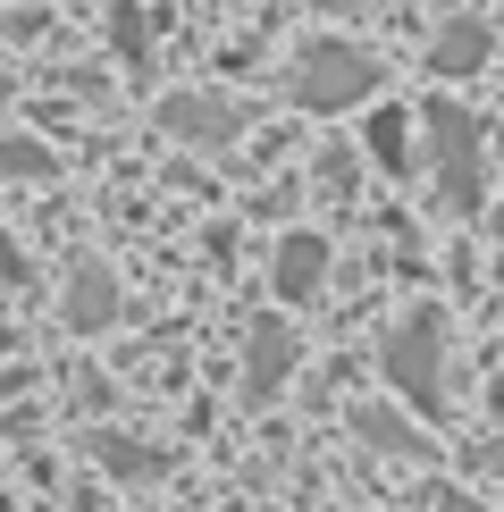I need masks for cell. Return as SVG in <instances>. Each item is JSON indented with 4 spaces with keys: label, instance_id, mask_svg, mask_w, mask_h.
<instances>
[{
    "label": "cell",
    "instance_id": "obj_7",
    "mask_svg": "<svg viewBox=\"0 0 504 512\" xmlns=\"http://www.w3.org/2000/svg\"><path fill=\"white\" fill-rule=\"evenodd\" d=\"M429 68L437 76H471V68H488V26L479 17H446L429 42Z\"/></svg>",
    "mask_w": 504,
    "mask_h": 512
},
{
    "label": "cell",
    "instance_id": "obj_5",
    "mask_svg": "<svg viewBox=\"0 0 504 512\" xmlns=\"http://www.w3.org/2000/svg\"><path fill=\"white\" fill-rule=\"evenodd\" d=\"M286 370H294V328L269 311V319H252V336H244V395H252V403L278 395Z\"/></svg>",
    "mask_w": 504,
    "mask_h": 512
},
{
    "label": "cell",
    "instance_id": "obj_3",
    "mask_svg": "<svg viewBox=\"0 0 504 512\" xmlns=\"http://www.w3.org/2000/svg\"><path fill=\"white\" fill-rule=\"evenodd\" d=\"M370 84H378V59L353 51V42H303V59H294L303 110H353V101H370Z\"/></svg>",
    "mask_w": 504,
    "mask_h": 512
},
{
    "label": "cell",
    "instance_id": "obj_8",
    "mask_svg": "<svg viewBox=\"0 0 504 512\" xmlns=\"http://www.w3.org/2000/svg\"><path fill=\"white\" fill-rule=\"evenodd\" d=\"M320 277H328V244L311 236V227H303V236H286V244H278V294H286V303H303V294L320 286Z\"/></svg>",
    "mask_w": 504,
    "mask_h": 512
},
{
    "label": "cell",
    "instance_id": "obj_17",
    "mask_svg": "<svg viewBox=\"0 0 504 512\" xmlns=\"http://www.w3.org/2000/svg\"><path fill=\"white\" fill-rule=\"evenodd\" d=\"M320 9H336V17H345V9H362V0H320Z\"/></svg>",
    "mask_w": 504,
    "mask_h": 512
},
{
    "label": "cell",
    "instance_id": "obj_6",
    "mask_svg": "<svg viewBox=\"0 0 504 512\" xmlns=\"http://www.w3.org/2000/svg\"><path fill=\"white\" fill-rule=\"evenodd\" d=\"M59 303H68V328H76V336H101V328L118 319V277H110V261H76V277H68Z\"/></svg>",
    "mask_w": 504,
    "mask_h": 512
},
{
    "label": "cell",
    "instance_id": "obj_11",
    "mask_svg": "<svg viewBox=\"0 0 504 512\" xmlns=\"http://www.w3.org/2000/svg\"><path fill=\"white\" fill-rule=\"evenodd\" d=\"M101 462H110L118 479H160V471H168L160 454H135V437H101Z\"/></svg>",
    "mask_w": 504,
    "mask_h": 512
},
{
    "label": "cell",
    "instance_id": "obj_18",
    "mask_svg": "<svg viewBox=\"0 0 504 512\" xmlns=\"http://www.w3.org/2000/svg\"><path fill=\"white\" fill-rule=\"evenodd\" d=\"M496 412H504V370H496Z\"/></svg>",
    "mask_w": 504,
    "mask_h": 512
},
{
    "label": "cell",
    "instance_id": "obj_16",
    "mask_svg": "<svg viewBox=\"0 0 504 512\" xmlns=\"http://www.w3.org/2000/svg\"><path fill=\"white\" fill-rule=\"evenodd\" d=\"M479 462H488V471H496V479H504V437H496V445H488V454H479Z\"/></svg>",
    "mask_w": 504,
    "mask_h": 512
},
{
    "label": "cell",
    "instance_id": "obj_12",
    "mask_svg": "<svg viewBox=\"0 0 504 512\" xmlns=\"http://www.w3.org/2000/svg\"><path fill=\"white\" fill-rule=\"evenodd\" d=\"M0 168H9V177H26V185H42V177H51V152H42L34 135H9V143H0Z\"/></svg>",
    "mask_w": 504,
    "mask_h": 512
},
{
    "label": "cell",
    "instance_id": "obj_10",
    "mask_svg": "<svg viewBox=\"0 0 504 512\" xmlns=\"http://www.w3.org/2000/svg\"><path fill=\"white\" fill-rule=\"evenodd\" d=\"M370 160L395 168V177L412 168V118H404V110H378V118H370Z\"/></svg>",
    "mask_w": 504,
    "mask_h": 512
},
{
    "label": "cell",
    "instance_id": "obj_13",
    "mask_svg": "<svg viewBox=\"0 0 504 512\" xmlns=\"http://www.w3.org/2000/svg\"><path fill=\"white\" fill-rule=\"evenodd\" d=\"M110 34H118V51L135 59L143 51V9H110Z\"/></svg>",
    "mask_w": 504,
    "mask_h": 512
},
{
    "label": "cell",
    "instance_id": "obj_1",
    "mask_svg": "<svg viewBox=\"0 0 504 512\" xmlns=\"http://www.w3.org/2000/svg\"><path fill=\"white\" fill-rule=\"evenodd\" d=\"M429 168H437V202L446 210H479L488 177H479V118L454 101H429Z\"/></svg>",
    "mask_w": 504,
    "mask_h": 512
},
{
    "label": "cell",
    "instance_id": "obj_4",
    "mask_svg": "<svg viewBox=\"0 0 504 512\" xmlns=\"http://www.w3.org/2000/svg\"><path fill=\"white\" fill-rule=\"evenodd\" d=\"M160 126H168L177 143L219 152V143L244 135V110H236V101H219V93H168V101H160Z\"/></svg>",
    "mask_w": 504,
    "mask_h": 512
},
{
    "label": "cell",
    "instance_id": "obj_14",
    "mask_svg": "<svg viewBox=\"0 0 504 512\" xmlns=\"http://www.w3.org/2000/svg\"><path fill=\"white\" fill-rule=\"evenodd\" d=\"M26 277L34 269H26V252H17V236H0V286H26Z\"/></svg>",
    "mask_w": 504,
    "mask_h": 512
},
{
    "label": "cell",
    "instance_id": "obj_15",
    "mask_svg": "<svg viewBox=\"0 0 504 512\" xmlns=\"http://www.w3.org/2000/svg\"><path fill=\"white\" fill-rule=\"evenodd\" d=\"M437 512H488V504H471V496H437Z\"/></svg>",
    "mask_w": 504,
    "mask_h": 512
},
{
    "label": "cell",
    "instance_id": "obj_2",
    "mask_svg": "<svg viewBox=\"0 0 504 512\" xmlns=\"http://www.w3.org/2000/svg\"><path fill=\"white\" fill-rule=\"evenodd\" d=\"M378 370L395 378V395H404V403H420V412H446V328H437L429 311L404 319V328L387 336Z\"/></svg>",
    "mask_w": 504,
    "mask_h": 512
},
{
    "label": "cell",
    "instance_id": "obj_9",
    "mask_svg": "<svg viewBox=\"0 0 504 512\" xmlns=\"http://www.w3.org/2000/svg\"><path fill=\"white\" fill-rule=\"evenodd\" d=\"M353 437H362V445H378V454H437V445L420 437L404 412H378V403H362V412H353Z\"/></svg>",
    "mask_w": 504,
    "mask_h": 512
}]
</instances>
